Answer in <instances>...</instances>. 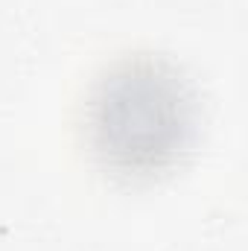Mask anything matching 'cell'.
<instances>
[{"label": "cell", "mask_w": 248, "mask_h": 251, "mask_svg": "<svg viewBox=\"0 0 248 251\" xmlns=\"http://www.w3.org/2000/svg\"><path fill=\"white\" fill-rule=\"evenodd\" d=\"M196 94L164 59L134 56L108 67L91 88L85 131L97 161L125 178H152L193 146Z\"/></svg>", "instance_id": "obj_1"}]
</instances>
